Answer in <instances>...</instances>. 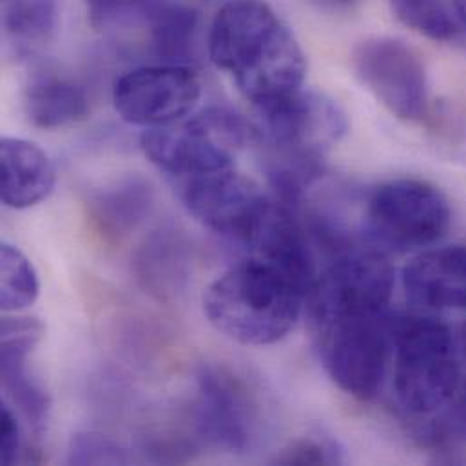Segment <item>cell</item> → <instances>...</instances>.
Listing matches in <instances>:
<instances>
[{"label": "cell", "instance_id": "cell-12", "mask_svg": "<svg viewBox=\"0 0 466 466\" xmlns=\"http://www.w3.org/2000/svg\"><path fill=\"white\" fill-rule=\"evenodd\" d=\"M182 200L202 226L243 243L268 197L250 178L226 169L187 178Z\"/></svg>", "mask_w": 466, "mask_h": 466}, {"label": "cell", "instance_id": "cell-25", "mask_svg": "<svg viewBox=\"0 0 466 466\" xmlns=\"http://www.w3.org/2000/svg\"><path fill=\"white\" fill-rule=\"evenodd\" d=\"M272 463L274 465H332V463H339V456L334 445L314 440V438H303L287 445L279 454H276Z\"/></svg>", "mask_w": 466, "mask_h": 466}, {"label": "cell", "instance_id": "cell-16", "mask_svg": "<svg viewBox=\"0 0 466 466\" xmlns=\"http://www.w3.org/2000/svg\"><path fill=\"white\" fill-rule=\"evenodd\" d=\"M31 350L33 349L18 345H2V387L11 403L24 414L29 425L35 431H42L49 412V398L27 372L25 360Z\"/></svg>", "mask_w": 466, "mask_h": 466}, {"label": "cell", "instance_id": "cell-22", "mask_svg": "<svg viewBox=\"0 0 466 466\" xmlns=\"http://www.w3.org/2000/svg\"><path fill=\"white\" fill-rule=\"evenodd\" d=\"M153 0H86L89 24L95 29L146 25Z\"/></svg>", "mask_w": 466, "mask_h": 466}, {"label": "cell", "instance_id": "cell-9", "mask_svg": "<svg viewBox=\"0 0 466 466\" xmlns=\"http://www.w3.org/2000/svg\"><path fill=\"white\" fill-rule=\"evenodd\" d=\"M358 80L398 118L420 120L429 107L427 71L420 55L403 40L367 38L352 53Z\"/></svg>", "mask_w": 466, "mask_h": 466}, {"label": "cell", "instance_id": "cell-3", "mask_svg": "<svg viewBox=\"0 0 466 466\" xmlns=\"http://www.w3.org/2000/svg\"><path fill=\"white\" fill-rule=\"evenodd\" d=\"M394 390L412 416L445 409L461 387V358L451 329L436 318H390Z\"/></svg>", "mask_w": 466, "mask_h": 466}, {"label": "cell", "instance_id": "cell-20", "mask_svg": "<svg viewBox=\"0 0 466 466\" xmlns=\"http://www.w3.org/2000/svg\"><path fill=\"white\" fill-rule=\"evenodd\" d=\"M55 0H5L4 27L15 40H44L55 29Z\"/></svg>", "mask_w": 466, "mask_h": 466}, {"label": "cell", "instance_id": "cell-28", "mask_svg": "<svg viewBox=\"0 0 466 466\" xmlns=\"http://www.w3.org/2000/svg\"><path fill=\"white\" fill-rule=\"evenodd\" d=\"M458 350H460V358L466 365V323L461 327L460 338H458Z\"/></svg>", "mask_w": 466, "mask_h": 466}, {"label": "cell", "instance_id": "cell-14", "mask_svg": "<svg viewBox=\"0 0 466 466\" xmlns=\"http://www.w3.org/2000/svg\"><path fill=\"white\" fill-rule=\"evenodd\" d=\"M2 202L9 209H29L44 202L55 189V167L49 157L24 138H2Z\"/></svg>", "mask_w": 466, "mask_h": 466}, {"label": "cell", "instance_id": "cell-21", "mask_svg": "<svg viewBox=\"0 0 466 466\" xmlns=\"http://www.w3.org/2000/svg\"><path fill=\"white\" fill-rule=\"evenodd\" d=\"M394 15L416 33L431 40L456 36V22L443 0H389Z\"/></svg>", "mask_w": 466, "mask_h": 466}, {"label": "cell", "instance_id": "cell-2", "mask_svg": "<svg viewBox=\"0 0 466 466\" xmlns=\"http://www.w3.org/2000/svg\"><path fill=\"white\" fill-rule=\"evenodd\" d=\"M307 290L276 265L248 256L215 279L204 310L211 325L241 345H272L296 325Z\"/></svg>", "mask_w": 466, "mask_h": 466}, {"label": "cell", "instance_id": "cell-8", "mask_svg": "<svg viewBox=\"0 0 466 466\" xmlns=\"http://www.w3.org/2000/svg\"><path fill=\"white\" fill-rule=\"evenodd\" d=\"M394 283V267L381 248L349 247L318 274L307 296L312 321L385 312Z\"/></svg>", "mask_w": 466, "mask_h": 466}, {"label": "cell", "instance_id": "cell-13", "mask_svg": "<svg viewBox=\"0 0 466 466\" xmlns=\"http://www.w3.org/2000/svg\"><path fill=\"white\" fill-rule=\"evenodd\" d=\"M407 296L425 309H466V245L421 252L403 268Z\"/></svg>", "mask_w": 466, "mask_h": 466}, {"label": "cell", "instance_id": "cell-10", "mask_svg": "<svg viewBox=\"0 0 466 466\" xmlns=\"http://www.w3.org/2000/svg\"><path fill=\"white\" fill-rule=\"evenodd\" d=\"M202 96L197 75L182 64L144 66L124 73L113 87L116 113L140 127H164L193 115Z\"/></svg>", "mask_w": 466, "mask_h": 466}, {"label": "cell", "instance_id": "cell-11", "mask_svg": "<svg viewBox=\"0 0 466 466\" xmlns=\"http://www.w3.org/2000/svg\"><path fill=\"white\" fill-rule=\"evenodd\" d=\"M197 431L209 445L243 454L256 438L258 410L250 390L233 370L208 365L198 374Z\"/></svg>", "mask_w": 466, "mask_h": 466}, {"label": "cell", "instance_id": "cell-19", "mask_svg": "<svg viewBox=\"0 0 466 466\" xmlns=\"http://www.w3.org/2000/svg\"><path fill=\"white\" fill-rule=\"evenodd\" d=\"M151 204V189L140 180H127L102 193L95 202L96 218L111 231L135 228Z\"/></svg>", "mask_w": 466, "mask_h": 466}, {"label": "cell", "instance_id": "cell-6", "mask_svg": "<svg viewBox=\"0 0 466 466\" xmlns=\"http://www.w3.org/2000/svg\"><path fill=\"white\" fill-rule=\"evenodd\" d=\"M330 380L360 401L378 396L392 354L390 318L345 314L312 321Z\"/></svg>", "mask_w": 466, "mask_h": 466}, {"label": "cell", "instance_id": "cell-26", "mask_svg": "<svg viewBox=\"0 0 466 466\" xmlns=\"http://www.w3.org/2000/svg\"><path fill=\"white\" fill-rule=\"evenodd\" d=\"M0 434V461L2 465H13L20 452V425L16 414L7 403L2 405Z\"/></svg>", "mask_w": 466, "mask_h": 466}, {"label": "cell", "instance_id": "cell-7", "mask_svg": "<svg viewBox=\"0 0 466 466\" xmlns=\"http://www.w3.org/2000/svg\"><path fill=\"white\" fill-rule=\"evenodd\" d=\"M451 206L429 182L400 178L381 184L365 206L363 228L381 248L412 250L441 239L451 228Z\"/></svg>", "mask_w": 466, "mask_h": 466}, {"label": "cell", "instance_id": "cell-4", "mask_svg": "<svg viewBox=\"0 0 466 466\" xmlns=\"http://www.w3.org/2000/svg\"><path fill=\"white\" fill-rule=\"evenodd\" d=\"M258 142V127L226 107H208L182 124L147 129L146 157L173 177H200L231 169L236 155Z\"/></svg>", "mask_w": 466, "mask_h": 466}, {"label": "cell", "instance_id": "cell-18", "mask_svg": "<svg viewBox=\"0 0 466 466\" xmlns=\"http://www.w3.org/2000/svg\"><path fill=\"white\" fill-rule=\"evenodd\" d=\"M40 283L29 258L15 245L0 247V305L5 312H18L38 298Z\"/></svg>", "mask_w": 466, "mask_h": 466}, {"label": "cell", "instance_id": "cell-15", "mask_svg": "<svg viewBox=\"0 0 466 466\" xmlns=\"http://www.w3.org/2000/svg\"><path fill=\"white\" fill-rule=\"evenodd\" d=\"M25 115L40 129H58L84 120L89 113L86 93L73 82L58 76L35 78L24 96Z\"/></svg>", "mask_w": 466, "mask_h": 466}, {"label": "cell", "instance_id": "cell-24", "mask_svg": "<svg viewBox=\"0 0 466 466\" xmlns=\"http://www.w3.org/2000/svg\"><path fill=\"white\" fill-rule=\"evenodd\" d=\"M69 463L75 465H116L127 463L126 452L100 434H76L69 447Z\"/></svg>", "mask_w": 466, "mask_h": 466}, {"label": "cell", "instance_id": "cell-17", "mask_svg": "<svg viewBox=\"0 0 466 466\" xmlns=\"http://www.w3.org/2000/svg\"><path fill=\"white\" fill-rule=\"evenodd\" d=\"M198 16L193 9L171 2L153 0L147 15V29L157 53L177 64L186 58L193 47Z\"/></svg>", "mask_w": 466, "mask_h": 466}, {"label": "cell", "instance_id": "cell-27", "mask_svg": "<svg viewBox=\"0 0 466 466\" xmlns=\"http://www.w3.org/2000/svg\"><path fill=\"white\" fill-rule=\"evenodd\" d=\"M323 7H330V9H343V7H350L354 2L358 0H312Z\"/></svg>", "mask_w": 466, "mask_h": 466}, {"label": "cell", "instance_id": "cell-29", "mask_svg": "<svg viewBox=\"0 0 466 466\" xmlns=\"http://www.w3.org/2000/svg\"><path fill=\"white\" fill-rule=\"evenodd\" d=\"M452 4L458 13V18L463 22V25L466 27V0H452Z\"/></svg>", "mask_w": 466, "mask_h": 466}, {"label": "cell", "instance_id": "cell-1", "mask_svg": "<svg viewBox=\"0 0 466 466\" xmlns=\"http://www.w3.org/2000/svg\"><path fill=\"white\" fill-rule=\"evenodd\" d=\"M209 56L256 107L298 93L307 73L298 40L265 0L222 5L211 25Z\"/></svg>", "mask_w": 466, "mask_h": 466}, {"label": "cell", "instance_id": "cell-23", "mask_svg": "<svg viewBox=\"0 0 466 466\" xmlns=\"http://www.w3.org/2000/svg\"><path fill=\"white\" fill-rule=\"evenodd\" d=\"M449 409L427 431V441L441 452L466 451V387H460Z\"/></svg>", "mask_w": 466, "mask_h": 466}, {"label": "cell", "instance_id": "cell-5", "mask_svg": "<svg viewBox=\"0 0 466 466\" xmlns=\"http://www.w3.org/2000/svg\"><path fill=\"white\" fill-rule=\"evenodd\" d=\"M259 124L258 144L263 160L325 166L327 151L338 144L347 129V115L329 96L298 91L276 102L256 107Z\"/></svg>", "mask_w": 466, "mask_h": 466}]
</instances>
